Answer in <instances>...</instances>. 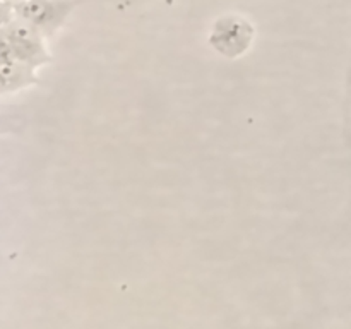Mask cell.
I'll return each instance as SVG.
<instances>
[{"label": "cell", "mask_w": 351, "mask_h": 329, "mask_svg": "<svg viewBox=\"0 0 351 329\" xmlns=\"http://www.w3.org/2000/svg\"><path fill=\"white\" fill-rule=\"evenodd\" d=\"M75 5L77 0H21L14 3V16L50 38L64 26Z\"/></svg>", "instance_id": "obj_1"}, {"label": "cell", "mask_w": 351, "mask_h": 329, "mask_svg": "<svg viewBox=\"0 0 351 329\" xmlns=\"http://www.w3.org/2000/svg\"><path fill=\"white\" fill-rule=\"evenodd\" d=\"M0 33L9 40L16 60L31 65L33 69H38L50 62V53H48L47 45H45L47 38L26 21L14 16V19L9 24H5L0 29Z\"/></svg>", "instance_id": "obj_2"}, {"label": "cell", "mask_w": 351, "mask_h": 329, "mask_svg": "<svg viewBox=\"0 0 351 329\" xmlns=\"http://www.w3.org/2000/svg\"><path fill=\"white\" fill-rule=\"evenodd\" d=\"M36 69L19 60H0V95L23 89L38 81Z\"/></svg>", "instance_id": "obj_3"}, {"label": "cell", "mask_w": 351, "mask_h": 329, "mask_svg": "<svg viewBox=\"0 0 351 329\" xmlns=\"http://www.w3.org/2000/svg\"><path fill=\"white\" fill-rule=\"evenodd\" d=\"M14 19V3L0 0V29Z\"/></svg>", "instance_id": "obj_4"}, {"label": "cell", "mask_w": 351, "mask_h": 329, "mask_svg": "<svg viewBox=\"0 0 351 329\" xmlns=\"http://www.w3.org/2000/svg\"><path fill=\"white\" fill-rule=\"evenodd\" d=\"M7 2H12V3H17V2H21V0H7Z\"/></svg>", "instance_id": "obj_5"}]
</instances>
